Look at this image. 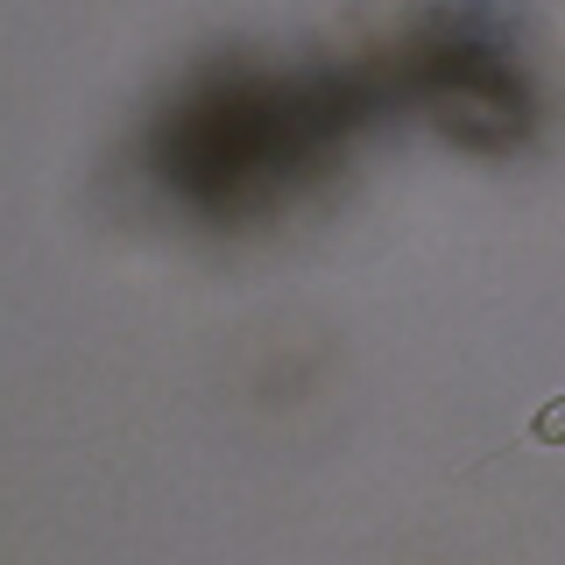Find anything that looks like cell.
Returning <instances> with one entry per match:
<instances>
[{
  "label": "cell",
  "mask_w": 565,
  "mask_h": 565,
  "mask_svg": "<svg viewBox=\"0 0 565 565\" xmlns=\"http://www.w3.org/2000/svg\"><path fill=\"white\" fill-rule=\"evenodd\" d=\"M530 446H544V452H565V396H552V403H544V411L537 417H530Z\"/></svg>",
  "instance_id": "1"
}]
</instances>
